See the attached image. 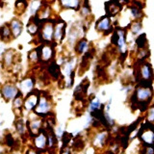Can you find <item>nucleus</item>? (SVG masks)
<instances>
[{
	"label": "nucleus",
	"instance_id": "31",
	"mask_svg": "<svg viewBox=\"0 0 154 154\" xmlns=\"http://www.w3.org/2000/svg\"><path fill=\"white\" fill-rule=\"evenodd\" d=\"M28 60L31 65H36L40 63V54H38V48L36 47L31 50L28 54Z\"/></svg>",
	"mask_w": 154,
	"mask_h": 154
},
{
	"label": "nucleus",
	"instance_id": "18",
	"mask_svg": "<svg viewBox=\"0 0 154 154\" xmlns=\"http://www.w3.org/2000/svg\"><path fill=\"white\" fill-rule=\"evenodd\" d=\"M10 28H11L13 38H17L22 34L23 31V23L19 18L14 17L9 23Z\"/></svg>",
	"mask_w": 154,
	"mask_h": 154
},
{
	"label": "nucleus",
	"instance_id": "12",
	"mask_svg": "<svg viewBox=\"0 0 154 154\" xmlns=\"http://www.w3.org/2000/svg\"><path fill=\"white\" fill-rule=\"evenodd\" d=\"M109 132L108 129L102 130V131H99L96 133L94 136L93 137L91 140V143H93L94 147L98 148V147H104L106 144L108 143L109 141Z\"/></svg>",
	"mask_w": 154,
	"mask_h": 154
},
{
	"label": "nucleus",
	"instance_id": "38",
	"mask_svg": "<svg viewBox=\"0 0 154 154\" xmlns=\"http://www.w3.org/2000/svg\"><path fill=\"white\" fill-rule=\"evenodd\" d=\"M5 52V42H0V57L3 56V53Z\"/></svg>",
	"mask_w": 154,
	"mask_h": 154
},
{
	"label": "nucleus",
	"instance_id": "20",
	"mask_svg": "<svg viewBox=\"0 0 154 154\" xmlns=\"http://www.w3.org/2000/svg\"><path fill=\"white\" fill-rule=\"evenodd\" d=\"M47 72L55 80H60L61 77H62L61 66L58 65V63L56 61H51L49 64H48V66H47Z\"/></svg>",
	"mask_w": 154,
	"mask_h": 154
},
{
	"label": "nucleus",
	"instance_id": "7",
	"mask_svg": "<svg viewBox=\"0 0 154 154\" xmlns=\"http://www.w3.org/2000/svg\"><path fill=\"white\" fill-rule=\"evenodd\" d=\"M95 29H96V31L102 33L104 36L112 34L115 29V26L112 23V17H108L107 14L101 17L98 20L95 22Z\"/></svg>",
	"mask_w": 154,
	"mask_h": 154
},
{
	"label": "nucleus",
	"instance_id": "9",
	"mask_svg": "<svg viewBox=\"0 0 154 154\" xmlns=\"http://www.w3.org/2000/svg\"><path fill=\"white\" fill-rule=\"evenodd\" d=\"M0 94H1L2 97L6 101H11L19 94V90L18 87H17L14 84L6 83L1 86V88H0Z\"/></svg>",
	"mask_w": 154,
	"mask_h": 154
},
{
	"label": "nucleus",
	"instance_id": "37",
	"mask_svg": "<svg viewBox=\"0 0 154 154\" xmlns=\"http://www.w3.org/2000/svg\"><path fill=\"white\" fill-rule=\"evenodd\" d=\"M5 142H6V144L10 147H14V144H16V140L12 136V134H7L5 136Z\"/></svg>",
	"mask_w": 154,
	"mask_h": 154
},
{
	"label": "nucleus",
	"instance_id": "26",
	"mask_svg": "<svg viewBox=\"0 0 154 154\" xmlns=\"http://www.w3.org/2000/svg\"><path fill=\"white\" fill-rule=\"evenodd\" d=\"M128 11L130 13V17H131L134 20H142V18L144 17L143 9L135 6L133 4H131L128 7Z\"/></svg>",
	"mask_w": 154,
	"mask_h": 154
},
{
	"label": "nucleus",
	"instance_id": "13",
	"mask_svg": "<svg viewBox=\"0 0 154 154\" xmlns=\"http://www.w3.org/2000/svg\"><path fill=\"white\" fill-rule=\"evenodd\" d=\"M40 94L41 93H38L36 91H33L29 94H27L24 97L23 108L26 111H34L38 102V99H40Z\"/></svg>",
	"mask_w": 154,
	"mask_h": 154
},
{
	"label": "nucleus",
	"instance_id": "8",
	"mask_svg": "<svg viewBox=\"0 0 154 154\" xmlns=\"http://www.w3.org/2000/svg\"><path fill=\"white\" fill-rule=\"evenodd\" d=\"M66 35V22L62 18L55 19L53 42H55V43L62 42Z\"/></svg>",
	"mask_w": 154,
	"mask_h": 154
},
{
	"label": "nucleus",
	"instance_id": "10",
	"mask_svg": "<svg viewBox=\"0 0 154 154\" xmlns=\"http://www.w3.org/2000/svg\"><path fill=\"white\" fill-rule=\"evenodd\" d=\"M33 147L38 152L45 151L47 148V135L45 130L37 134L36 136L33 137Z\"/></svg>",
	"mask_w": 154,
	"mask_h": 154
},
{
	"label": "nucleus",
	"instance_id": "29",
	"mask_svg": "<svg viewBox=\"0 0 154 154\" xmlns=\"http://www.w3.org/2000/svg\"><path fill=\"white\" fill-rule=\"evenodd\" d=\"M129 32H131L132 35L134 36H138L141 34V31L143 29V24L141 20H134L133 22L129 23L128 25Z\"/></svg>",
	"mask_w": 154,
	"mask_h": 154
},
{
	"label": "nucleus",
	"instance_id": "15",
	"mask_svg": "<svg viewBox=\"0 0 154 154\" xmlns=\"http://www.w3.org/2000/svg\"><path fill=\"white\" fill-rule=\"evenodd\" d=\"M35 88V80L33 77H26L23 78L18 84V90L22 94V95L25 97L27 94H29L31 91H34Z\"/></svg>",
	"mask_w": 154,
	"mask_h": 154
},
{
	"label": "nucleus",
	"instance_id": "36",
	"mask_svg": "<svg viewBox=\"0 0 154 154\" xmlns=\"http://www.w3.org/2000/svg\"><path fill=\"white\" fill-rule=\"evenodd\" d=\"M85 146V143L81 138H77L74 140L73 146H72V148H74L75 150H81L82 148Z\"/></svg>",
	"mask_w": 154,
	"mask_h": 154
},
{
	"label": "nucleus",
	"instance_id": "25",
	"mask_svg": "<svg viewBox=\"0 0 154 154\" xmlns=\"http://www.w3.org/2000/svg\"><path fill=\"white\" fill-rule=\"evenodd\" d=\"M13 38L12 35V31L11 28H10L9 24H3V25L0 27V40L4 42H10Z\"/></svg>",
	"mask_w": 154,
	"mask_h": 154
},
{
	"label": "nucleus",
	"instance_id": "39",
	"mask_svg": "<svg viewBox=\"0 0 154 154\" xmlns=\"http://www.w3.org/2000/svg\"><path fill=\"white\" fill-rule=\"evenodd\" d=\"M119 1L123 5V4H128V3H130V2H131V0H119Z\"/></svg>",
	"mask_w": 154,
	"mask_h": 154
},
{
	"label": "nucleus",
	"instance_id": "2",
	"mask_svg": "<svg viewBox=\"0 0 154 154\" xmlns=\"http://www.w3.org/2000/svg\"><path fill=\"white\" fill-rule=\"evenodd\" d=\"M137 137L141 141L142 146H154V123L147 120L141 123Z\"/></svg>",
	"mask_w": 154,
	"mask_h": 154
},
{
	"label": "nucleus",
	"instance_id": "1",
	"mask_svg": "<svg viewBox=\"0 0 154 154\" xmlns=\"http://www.w3.org/2000/svg\"><path fill=\"white\" fill-rule=\"evenodd\" d=\"M137 65L134 69L135 80H154V71L152 66L146 60H137Z\"/></svg>",
	"mask_w": 154,
	"mask_h": 154
},
{
	"label": "nucleus",
	"instance_id": "6",
	"mask_svg": "<svg viewBox=\"0 0 154 154\" xmlns=\"http://www.w3.org/2000/svg\"><path fill=\"white\" fill-rule=\"evenodd\" d=\"M40 62L42 64H49L55 56L54 45L52 42H43L42 45L38 46Z\"/></svg>",
	"mask_w": 154,
	"mask_h": 154
},
{
	"label": "nucleus",
	"instance_id": "40",
	"mask_svg": "<svg viewBox=\"0 0 154 154\" xmlns=\"http://www.w3.org/2000/svg\"><path fill=\"white\" fill-rule=\"evenodd\" d=\"M2 65H3V64H2V63H0V69H1V66H2Z\"/></svg>",
	"mask_w": 154,
	"mask_h": 154
},
{
	"label": "nucleus",
	"instance_id": "32",
	"mask_svg": "<svg viewBox=\"0 0 154 154\" xmlns=\"http://www.w3.org/2000/svg\"><path fill=\"white\" fill-rule=\"evenodd\" d=\"M135 45H136L138 49L140 48H146L147 47L146 45H147V40H146V35L144 33H142L138 35V37L136 38V40H135Z\"/></svg>",
	"mask_w": 154,
	"mask_h": 154
},
{
	"label": "nucleus",
	"instance_id": "30",
	"mask_svg": "<svg viewBox=\"0 0 154 154\" xmlns=\"http://www.w3.org/2000/svg\"><path fill=\"white\" fill-rule=\"evenodd\" d=\"M28 9V4L26 0H17L14 3V12L17 14H22Z\"/></svg>",
	"mask_w": 154,
	"mask_h": 154
},
{
	"label": "nucleus",
	"instance_id": "11",
	"mask_svg": "<svg viewBox=\"0 0 154 154\" xmlns=\"http://www.w3.org/2000/svg\"><path fill=\"white\" fill-rule=\"evenodd\" d=\"M42 129H43V119L42 118L38 117V116L27 122V130L29 132V135L32 137L36 136Z\"/></svg>",
	"mask_w": 154,
	"mask_h": 154
},
{
	"label": "nucleus",
	"instance_id": "4",
	"mask_svg": "<svg viewBox=\"0 0 154 154\" xmlns=\"http://www.w3.org/2000/svg\"><path fill=\"white\" fill-rule=\"evenodd\" d=\"M54 25H55V19H53V18L41 22L40 31H38V34L41 42H53Z\"/></svg>",
	"mask_w": 154,
	"mask_h": 154
},
{
	"label": "nucleus",
	"instance_id": "16",
	"mask_svg": "<svg viewBox=\"0 0 154 154\" xmlns=\"http://www.w3.org/2000/svg\"><path fill=\"white\" fill-rule=\"evenodd\" d=\"M90 87V81L85 79L76 87L74 90V98L76 101H83L86 99V95L88 93V89Z\"/></svg>",
	"mask_w": 154,
	"mask_h": 154
},
{
	"label": "nucleus",
	"instance_id": "28",
	"mask_svg": "<svg viewBox=\"0 0 154 154\" xmlns=\"http://www.w3.org/2000/svg\"><path fill=\"white\" fill-rule=\"evenodd\" d=\"M14 126H16V129L17 133L20 135V136H24L27 133V123L25 122L22 118H18L16 122H14Z\"/></svg>",
	"mask_w": 154,
	"mask_h": 154
},
{
	"label": "nucleus",
	"instance_id": "24",
	"mask_svg": "<svg viewBox=\"0 0 154 154\" xmlns=\"http://www.w3.org/2000/svg\"><path fill=\"white\" fill-rule=\"evenodd\" d=\"M45 4L43 0H32V2L28 6V14L30 17H35Z\"/></svg>",
	"mask_w": 154,
	"mask_h": 154
},
{
	"label": "nucleus",
	"instance_id": "23",
	"mask_svg": "<svg viewBox=\"0 0 154 154\" xmlns=\"http://www.w3.org/2000/svg\"><path fill=\"white\" fill-rule=\"evenodd\" d=\"M89 49H90V43H89V41L85 38H79L74 45V50L77 54H79V55H83L84 53H86Z\"/></svg>",
	"mask_w": 154,
	"mask_h": 154
},
{
	"label": "nucleus",
	"instance_id": "5",
	"mask_svg": "<svg viewBox=\"0 0 154 154\" xmlns=\"http://www.w3.org/2000/svg\"><path fill=\"white\" fill-rule=\"evenodd\" d=\"M52 111V102L50 100V97L46 94H40V99L36 106V108L34 109V113L37 116L41 117L42 119L46 118L47 116L51 114Z\"/></svg>",
	"mask_w": 154,
	"mask_h": 154
},
{
	"label": "nucleus",
	"instance_id": "14",
	"mask_svg": "<svg viewBox=\"0 0 154 154\" xmlns=\"http://www.w3.org/2000/svg\"><path fill=\"white\" fill-rule=\"evenodd\" d=\"M123 5L120 3L119 0H110V1L105 3V11L106 14L110 17H116L119 14L122 10Z\"/></svg>",
	"mask_w": 154,
	"mask_h": 154
},
{
	"label": "nucleus",
	"instance_id": "17",
	"mask_svg": "<svg viewBox=\"0 0 154 154\" xmlns=\"http://www.w3.org/2000/svg\"><path fill=\"white\" fill-rule=\"evenodd\" d=\"M84 0H58L59 6L65 11H79Z\"/></svg>",
	"mask_w": 154,
	"mask_h": 154
},
{
	"label": "nucleus",
	"instance_id": "34",
	"mask_svg": "<svg viewBox=\"0 0 154 154\" xmlns=\"http://www.w3.org/2000/svg\"><path fill=\"white\" fill-rule=\"evenodd\" d=\"M149 56H150V51L147 47L140 48L137 51V60H147Z\"/></svg>",
	"mask_w": 154,
	"mask_h": 154
},
{
	"label": "nucleus",
	"instance_id": "19",
	"mask_svg": "<svg viewBox=\"0 0 154 154\" xmlns=\"http://www.w3.org/2000/svg\"><path fill=\"white\" fill-rule=\"evenodd\" d=\"M41 22L42 21L38 20L37 17H31L30 20L28 21L27 25H26V30L29 35H31V36L38 35V31H40Z\"/></svg>",
	"mask_w": 154,
	"mask_h": 154
},
{
	"label": "nucleus",
	"instance_id": "33",
	"mask_svg": "<svg viewBox=\"0 0 154 154\" xmlns=\"http://www.w3.org/2000/svg\"><path fill=\"white\" fill-rule=\"evenodd\" d=\"M23 102H24V96L19 91V94L13 99L14 109H21L23 107Z\"/></svg>",
	"mask_w": 154,
	"mask_h": 154
},
{
	"label": "nucleus",
	"instance_id": "22",
	"mask_svg": "<svg viewBox=\"0 0 154 154\" xmlns=\"http://www.w3.org/2000/svg\"><path fill=\"white\" fill-rule=\"evenodd\" d=\"M35 17H37L40 21H45V20H48V19H50L51 17H52V9H51V7L47 3H45Z\"/></svg>",
	"mask_w": 154,
	"mask_h": 154
},
{
	"label": "nucleus",
	"instance_id": "3",
	"mask_svg": "<svg viewBox=\"0 0 154 154\" xmlns=\"http://www.w3.org/2000/svg\"><path fill=\"white\" fill-rule=\"evenodd\" d=\"M111 43L117 47L120 54L127 53V41H126V29L122 27H116L112 33Z\"/></svg>",
	"mask_w": 154,
	"mask_h": 154
},
{
	"label": "nucleus",
	"instance_id": "35",
	"mask_svg": "<svg viewBox=\"0 0 154 154\" xmlns=\"http://www.w3.org/2000/svg\"><path fill=\"white\" fill-rule=\"evenodd\" d=\"M146 120L149 122L154 123V104L152 106H149L148 109L146 110Z\"/></svg>",
	"mask_w": 154,
	"mask_h": 154
},
{
	"label": "nucleus",
	"instance_id": "21",
	"mask_svg": "<svg viewBox=\"0 0 154 154\" xmlns=\"http://www.w3.org/2000/svg\"><path fill=\"white\" fill-rule=\"evenodd\" d=\"M16 56H17V53H16V50L12 49V48H10V49L6 50L4 53H3V60H2V64L5 67H10L12 66L14 63V60H16Z\"/></svg>",
	"mask_w": 154,
	"mask_h": 154
},
{
	"label": "nucleus",
	"instance_id": "27",
	"mask_svg": "<svg viewBox=\"0 0 154 154\" xmlns=\"http://www.w3.org/2000/svg\"><path fill=\"white\" fill-rule=\"evenodd\" d=\"M104 106L103 104L100 102V100L95 97L94 95H91V98H90L89 100V105H88V111L89 113H93L94 111L98 110V109H101L103 108Z\"/></svg>",
	"mask_w": 154,
	"mask_h": 154
},
{
	"label": "nucleus",
	"instance_id": "41",
	"mask_svg": "<svg viewBox=\"0 0 154 154\" xmlns=\"http://www.w3.org/2000/svg\"><path fill=\"white\" fill-rule=\"evenodd\" d=\"M153 90H154V81H153Z\"/></svg>",
	"mask_w": 154,
	"mask_h": 154
}]
</instances>
